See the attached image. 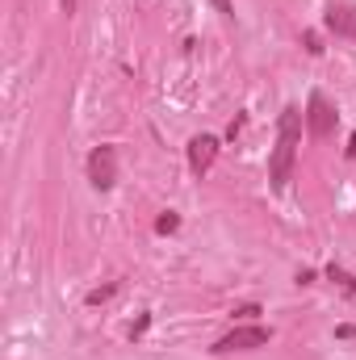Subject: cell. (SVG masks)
<instances>
[{"label": "cell", "mask_w": 356, "mask_h": 360, "mask_svg": "<svg viewBox=\"0 0 356 360\" xmlns=\"http://www.w3.org/2000/svg\"><path fill=\"white\" fill-rule=\"evenodd\" d=\"M306 130H310V139H319V143L336 130V105H331L319 89L306 96Z\"/></svg>", "instance_id": "3"}, {"label": "cell", "mask_w": 356, "mask_h": 360, "mask_svg": "<svg viewBox=\"0 0 356 360\" xmlns=\"http://www.w3.org/2000/svg\"><path fill=\"white\" fill-rule=\"evenodd\" d=\"M327 281H336L344 293H352V297H356V276H352V272H344V269H336V264H331V269H327Z\"/></svg>", "instance_id": "7"}, {"label": "cell", "mask_w": 356, "mask_h": 360, "mask_svg": "<svg viewBox=\"0 0 356 360\" xmlns=\"http://www.w3.org/2000/svg\"><path fill=\"white\" fill-rule=\"evenodd\" d=\"M113 293H117V281H109V285H101V289H92L89 297H84V302H89V306H101V302H109Z\"/></svg>", "instance_id": "9"}, {"label": "cell", "mask_w": 356, "mask_h": 360, "mask_svg": "<svg viewBox=\"0 0 356 360\" xmlns=\"http://www.w3.org/2000/svg\"><path fill=\"white\" fill-rule=\"evenodd\" d=\"M348 160H356V134L348 139Z\"/></svg>", "instance_id": "14"}, {"label": "cell", "mask_w": 356, "mask_h": 360, "mask_svg": "<svg viewBox=\"0 0 356 360\" xmlns=\"http://www.w3.org/2000/svg\"><path fill=\"white\" fill-rule=\"evenodd\" d=\"M235 314H239V319H256V314H260V306H239Z\"/></svg>", "instance_id": "12"}, {"label": "cell", "mask_w": 356, "mask_h": 360, "mask_svg": "<svg viewBox=\"0 0 356 360\" xmlns=\"http://www.w3.org/2000/svg\"><path fill=\"white\" fill-rule=\"evenodd\" d=\"M323 25L336 34V38H352L356 42V4H331L323 13Z\"/></svg>", "instance_id": "6"}, {"label": "cell", "mask_w": 356, "mask_h": 360, "mask_svg": "<svg viewBox=\"0 0 356 360\" xmlns=\"http://www.w3.org/2000/svg\"><path fill=\"white\" fill-rule=\"evenodd\" d=\"M63 13H76V0H63Z\"/></svg>", "instance_id": "15"}, {"label": "cell", "mask_w": 356, "mask_h": 360, "mask_svg": "<svg viewBox=\"0 0 356 360\" xmlns=\"http://www.w3.org/2000/svg\"><path fill=\"white\" fill-rule=\"evenodd\" d=\"M177 226H180V214H177V210H164V214L155 218V231H160V235H172Z\"/></svg>", "instance_id": "8"}, {"label": "cell", "mask_w": 356, "mask_h": 360, "mask_svg": "<svg viewBox=\"0 0 356 360\" xmlns=\"http://www.w3.org/2000/svg\"><path fill=\"white\" fill-rule=\"evenodd\" d=\"M214 8H218V13H222V17H227V21H231V17H235V4H231V0H214Z\"/></svg>", "instance_id": "11"}, {"label": "cell", "mask_w": 356, "mask_h": 360, "mask_svg": "<svg viewBox=\"0 0 356 360\" xmlns=\"http://www.w3.org/2000/svg\"><path fill=\"white\" fill-rule=\"evenodd\" d=\"M302 122L306 113L298 105L281 109V122H276V147H272V160H268V184L281 193L289 176H293V164H298V147H302Z\"/></svg>", "instance_id": "1"}, {"label": "cell", "mask_w": 356, "mask_h": 360, "mask_svg": "<svg viewBox=\"0 0 356 360\" xmlns=\"http://www.w3.org/2000/svg\"><path fill=\"white\" fill-rule=\"evenodd\" d=\"M272 344V327H260V323H243V327H235V331H227L210 352H218V356H227V352H252V348H265Z\"/></svg>", "instance_id": "2"}, {"label": "cell", "mask_w": 356, "mask_h": 360, "mask_svg": "<svg viewBox=\"0 0 356 360\" xmlns=\"http://www.w3.org/2000/svg\"><path fill=\"white\" fill-rule=\"evenodd\" d=\"M218 160V139L214 134H193L189 139V172L193 176H205Z\"/></svg>", "instance_id": "5"}, {"label": "cell", "mask_w": 356, "mask_h": 360, "mask_svg": "<svg viewBox=\"0 0 356 360\" xmlns=\"http://www.w3.org/2000/svg\"><path fill=\"white\" fill-rule=\"evenodd\" d=\"M89 180L92 188H113V180H117V147H109V143H101V147H92L89 151Z\"/></svg>", "instance_id": "4"}, {"label": "cell", "mask_w": 356, "mask_h": 360, "mask_svg": "<svg viewBox=\"0 0 356 360\" xmlns=\"http://www.w3.org/2000/svg\"><path fill=\"white\" fill-rule=\"evenodd\" d=\"M336 335H340V340H352V335H356V327H352V323H344V327H340Z\"/></svg>", "instance_id": "13"}, {"label": "cell", "mask_w": 356, "mask_h": 360, "mask_svg": "<svg viewBox=\"0 0 356 360\" xmlns=\"http://www.w3.org/2000/svg\"><path fill=\"white\" fill-rule=\"evenodd\" d=\"M302 46H306L310 55H323V46H319V34H314V30H306V34H302Z\"/></svg>", "instance_id": "10"}]
</instances>
